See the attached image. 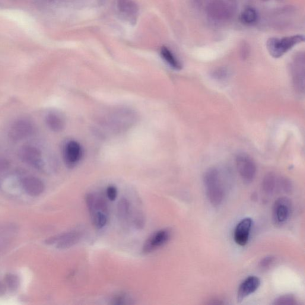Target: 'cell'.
Instances as JSON below:
<instances>
[{"mask_svg":"<svg viewBox=\"0 0 305 305\" xmlns=\"http://www.w3.org/2000/svg\"><path fill=\"white\" fill-rule=\"evenodd\" d=\"M161 56L162 58L167 64L171 67L172 68L179 71L182 69V64L179 61L174 53L168 47L163 46L161 49Z\"/></svg>","mask_w":305,"mask_h":305,"instance_id":"d6986e66","label":"cell"},{"mask_svg":"<svg viewBox=\"0 0 305 305\" xmlns=\"http://www.w3.org/2000/svg\"><path fill=\"white\" fill-rule=\"evenodd\" d=\"M33 132V126L26 119L15 121L9 129V135L12 140L20 141L30 136Z\"/></svg>","mask_w":305,"mask_h":305,"instance_id":"4fadbf2b","label":"cell"},{"mask_svg":"<svg viewBox=\"0 0 305 305\" xmlns=\"http://www.w3.org/2000/svg\"><path fill=\"white\" fill-rule=\"evenodd\" d=\"M22 187L28 195L36 197L45 190V184L40 179L34 177L25 178L22 181Z\"/></svg>","mask_w":305,"mask_h":305,"instance_id":"e0dca14e","label":"cell"},{"mask_svg":"<svg viewBox=\"0 0 305 305\" xmlns=\"http://www.w3.org/2000/svg\"><path fill=\"white\" fill-rule=\"evenodd\" d=\"M274 258L272 256H267L265 258H263L260 264L262 268H267L272 264V263L274 262Z\"/></svg>","mask_w":305,"mask_h":305,"instance_id":"f546056e","label":"cell"},{"mask_svg":"<svg viewBox=\"0 0 305 305\" xmlns=\"http://www.w3.org/2000/svg\"><path fill=\"white\" fill-rule=\"evenodd\" d=\"M117 12L130 24L135 25L138 18L139 6L134 0H116Z\"/></svg>","mask_w":305,"mask_h":305,"instance_id":"ba28073f","label":"cell"},{"mask_svg":"<svg viewBox=\"0 0 305 305\" xmlns=\"http://www.w3.org/2000/svg\"><path fill=\"white\" fill-rule=\"evenodd\" d=\"M6 288L5 285L0 282V296L5 293Z\"/></svg>","mask_w":305,"mask_h":305,"instance_id":"1f68e13d","label":"cell"},{"mask_svg":"<svg viewBox=\"0 0 305 305\" xmlns=\"http://www.w3.org/2000/svg\"><path fill=\"white\" fill-rule=\"evenodd\" d=\"M20 157L25 162L37 169H41L43 167L42 154L37 147L25 146L21 150Z\"/></svg>","mask_w":305,"mask_h":305,"instance_id":"2e32d148","label":"cell"},{"mask_svg":"<svg viewBox=\"0 0 305 305\" xmlns=\"http://www.w3.org/2000/svg\"><path fill=\"white\" fill-rule=\"evenodd\" d=\"M257 13L253 8H247L241 14L240 19L243 24L250 25L255 24L257 21Z\"/></svg>","mask_w":305,"mask_h":305,"instance_id":"44dd1931","label":"cell"},{"mask_svg":"<svg viewBox=\"0 0 305 305\" xmlns=\"http://www.w3.org/2000/svg\"><path fill=\"white\" fill-rule=\"evenodd\" d=\"M276 184V178L274 173L267 174L262 181L263 190L267 194H271L274 190Z\"/></svg>","mask_w":305,"mask_h":305,"instance_id":"7402d4cb","label":"cell"},{"mask_svg":"<svg viewBox=\"0 0 305 305\" xmlns=\"http://www.w3.org/2000/svg\"><path fill=\"white\" fill-rule=\"evenodd\" d=\"M46 122L49 128L54 132H60L64 129L65 121L59 114L49 113L46 117Z\"/></svg>","mask_w":305,"mask_h":305,"instance_id":"ac0fdd59","label":"cell"},{"mask_svg":"<svg viewBox=\"0 0 305 305\" xmlns=\"http://www.w3.org/2000/svg\"><path fill=\"white\" fill-rule=\"evenodd\" d=\"M291 210V202L288 198L282 197L276 200L273 207V219L275 224H285L290 217Z\"/></svg>","mask_w":305,"mask_h":305,"instance_id":"30bf717a","label":"cell"},{"mask_svg":"<svg viewBox=\"0 0 305 305\" xmlns=\"http://www.w3.org/2000/svg\"><path fill=\"white\" fill-rule=\"evenodd\" d=\"M107 120L103 122L110 132H120L131 127L135 122V116L132 111L127 109L115 111L107 116Z\"/></svg>","mask_w":305,"mask_h":305,"instance_id":"3957f363","label":"cell"},{"mask_svg":"<svg viewBox=\"0 0 305 305\" xmlns=\"http://www.w3.org/2000/svg\"><path fill=\"white\" fill-rule=\"evenodd\" d=\"M133 222L135 227L138 229H141L144 226V218L141 214L136 216Z\"/></svg>","mask_w":305,"mask_h":305,"instance_id":"f1b7e54d","label":"cell"},{"mask_svg":"<svg viewBox=\"0 0 305 305\" xmlns=\"http://www.w3.org/2000/svg\"><path fill=\"white\" fill-rule=\"evenodd\" d=\"M82 232L72 230L48 238L46 241L49 245H56L57 249H69L78 243L82 237Z\"/></svg>","mask_w":305,"mask_h":305,"instance_id":"52a82bcc","label":"cell"},{"mask_svg":"<svg viewBox=\"0 0 305 305\" xmlns=\"http://www.w3.org/2000/svg\"><path fill=\"white\" fill-rule=\"evenodd\" d=\"M304 53L296 54L291 63V73L294 87L298 93H303L304 90Z\"/></svg>","mask_w":305,"mask_h":305,"instance_id":"5b68a950","label":"cell"},{"mask_svg":"<svg viewBox=\"0 0 305 305\" xmlns=\"http://www.w3.org/2000/svg\"><path fill=\"white\" fill-rule=\"evenodd\" d=\"M117 217L120 221H126L131 214V204L129 200L122 198L119 200L117 206Z\"/></svg>","mask_w":305,"mask_h":305,"instance_id":"ffe728a7","label":"cell"},{"mask_svg":"<svg viewBox=\"0 0 305 305\" xmlns=\"http://www.w3.org/2000/svg\"><path fill=\"white\" fill-rule=\"evenodd\" d=\"M117 190L116 187L110 186L106 189V196L108 199L114 201L117 198Z\"/></svg>","mask_w":305,"mask_h":305,"instance_id":"4316f807","label":"cell"},{"mask_svg":"<svg viewBox=\"0 0 305 305\" xmlns=\"http://www.w3.org/2000/svg\"><path fill=\"white\" fill-rule=\"evenodd\" d=\"M63 156L67 167L72 168L81 160L83 156V149L78 141L71 140L66 143Z\"/></svg>","mask_w":305,"mask_h":305,"instance_id":"7c38bea8","label":"cell"},{"mask_svg":"<svg viewBox=\"0 0 305 305\" xmlns=\"http://www.w3.org/2000/svg\"><path fill=\"white\" fill-rule=\"evenodd\" d=\"M261 1H262V2H268V0H261Z\"/></svg>","mask_w":305,"mask_h":305,"instance_id":"d6a6232c","label":"cell"},{"mask_svg":"<svg viewBox=\"0 0 305 305\" xmlns=\"http://www.w3.org/2000/svg\"><path fill=\"white\" fill-rule=\"evenodd\" d=\"M297 304V300L293 295L285 294L281 295L275 300V305H294Z\"/></svg>","mask_w":305,"mask_h":305,"instance_id":"cb8c5ba5","label":"cell"},{"mask_svg":"<svg viewBox=\"0 0 305 305\" xmlns=\"http://www.w3.org/2000/svg\"><path fill=\"white\" fill-rule=\"evenodd\" d=\"M5 282L6 286L12 291L17 290L20 285V279L14 274H8L6 276Z\"/></svg>","mask_w":305,"mask_h":305,"instance_id":"603a6c76","label":"cell"},{"mask_svg":"<svg viewBox=\"0 0 305 305\" xmlns=\"http://www.w3.org/2000/svg\"><path fill=\"white\" fill-rule=\"evenodd\" d=\"M236 166L241 179L247 183L252 182L256 176V166L250 156L241 152L237 156Z\"/></svg>","mask_w":305,"mask_h":305,"instance_id":"8992f818","label":"cell"},{"mask_svg":"<svg viewBox=\"0 0 305 305\" xmlns=\"http://www.w3.org/2000/svg\"><path fill=\"white\" fill-rule=\"evenodd\" d=\"M131 300L126 294H120L115 295L112 300V304L117 305L128 304L131 303L129 302Z\"/></svg>","mask_w":305,"mask_h":305,"instance_id":"484cf974","label":"cell"},{"mask_svg":"<svg viewBox=\"0 0 305 305\" xmlns=\"http://www.w3.org/2000/svg\"><path fill=\"white\" fill-rule=\"evenodd\" d=\"M260 280L256 276H250L241 282L238 287L237 300L240 303L244 298L255 292L259 287Z\"/></svg>","mask_w":305,"mask_h":305,"instance_id":"9a60e30c","label":"cell"},{"mask_svg":"<svg viewBox=\"0 0 305 305\" xmlns=\"http://www.w3.org/2000/svg\"><path fill=\"white\" fill-rule=\"evenodd\" d=\"M203 182L210 203L214 206L220 205L224 198V190L218 170L212 168L206 171Z\"/></svg>","mask_w":305,"mask_h":305,"instance_id":"6da1fadb","label":"cell"},{"mask_svg":"<svg viewBox=\"0 0 305 305\" xmlns=\"http://www.w3.org/2000/svg\"><path fill=\"white\" fill-rule=\"evenodd\" d=\"M252 225V219L250 218H244L237 225L234 230V239L238 245L244 246L247 244Z\"/></svg>","mask_w":305,"mask_h":305,"instance_id":"5bb4252c","label":"cell"},{"mask_svg":"<svg viewBox=\"0 0 305 305\" xmlns=\"http://www.w3.org/2000/svg\"><path fill=\"white\" fill-rule=\"evenodd\" d=\"M85 202L90 217L98 214H109V206L102 195L89 193L85 196Z\"/></svg>","mask_w":305,"mask_h":305,"instance_id":"8fae6325","label":"cell"},{"mask_svg":"<svg viewBox=\"0 0 305 305\" xmlns=\"http://www.w3.org/2000/svg\"><path fill=\"white\" fill-rule=\"evenodd\" d=\"M237 6V0H213L208 6V14L213 21L228 20L234 15Z\"/></svg>","mask_w":305,"mask_h":305,"instance_id":"277c9868","label":"cell"},{"mask_svg":"<svg viewBox=\"0 0 305 305\" xmlns=\"http://www.w3.org/2000/svg\"><path fill=\"white\" fill-rule=\"evenodd\" d=\"M171 231L168 229L159 230L148 238L143 245L142 252L149 254L164 246L170 240Z\"/></svg>","mask_w":305,"mask_h":305,"instance_id":"9c48e42d","label":"cell"},{"mask_svg":"<svg viewBox=\"0 0 305 305\" xmlns=\"http://www.w3.org/2000/svg\"><path fill=\"white\" fill-rule=\"evenodd\" d=\"M9 162L5 159H0V172L7 170L9 167Z\"/></svg>","mask_w":305,"mask_h":305,"instance_id":"4dcf8cb0","label":"cell"},{"mask_svg":"<svg viewBox=\"0 0 305 305\" xmlns=\"http://www.w3.org/2000/svg\"><path fill=\"white\" fill-rule=\"evenodd\" d=\"M250 53V47L249 44L245 41H243L240 46V54L241 58L245 60L249 56Z\"/></svg>","mask_w":305,"mask_h":305,"instance_id":"83f0119b","label":"cell"},{"mask_svg":"<svg viewBox=\"0 0 305 305\" xmlns=\"http://www.w3.org/2000/svg\"><path fill=\"white\" fill-rule=\"evenodd\" d=\"M304 37L296 35L282 38H270L266 42L267 50L270 55L274 58H279L298 44L303 42Z\"/></svg>","mask_w":305,"mask_h":305,"instance_id":"7a4b0ae2","label":"cell"},{"mask_svg":"<svg viewBox=\"0 0 305 305\" xmlns=\"http://www.w3.org/2000/svg\"><path fill=\"white\" fill-rule=\"evenodd\" d=\"M212 77L218 81H224L228 78L230 75V71L228 69L225 68H219L213 71Z\"/></svg>","mask_w":305,"mask_h":305,"instance_id":"d4e9b609","label":"cell"}]
</instances>
